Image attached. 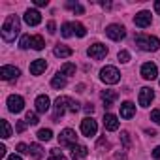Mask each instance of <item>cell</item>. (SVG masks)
<instances>
[{"label": "cell", "mask_w": 160, "mask_h": 160, "mask_svg": "<svg viewBox=\"0 0 160 160\" xmlns=\"http://www.w3.org/2000/svg\"><path fill=\"white\" fill-rule=\"evenodd\" d=\"M6 160H23V158H21L19 154H12V156H8Z\"/></svg>", "instance_id": "cell-45"}, {"label": "cell", "mask_w": 160, "mask_h": 160, "mask_svg": "<svg viewBox=\"0 0 160 160\" xmlns=\"http://www.w3.org/2000/svg\"><path fill=\"white\" fill-rule=\"evenodd\" d=\"M0 126H2V138L8 139V138L12 136V126H10V122H8L6 119H2V121H0Z\"/></svg>", "instance_id": "cell-26"}, {"label": "cell", "mask_w": 160, "mask_h": 160, "mask_svg": "<svg viewBox=\"0 0 160 160\" xmlns=\"http://www.w3.org/2000/svg\"><path fill=\"white\" fill-rule=\"evenodd\" d=\"M66 111H70V113H77V111H79V104H77L75 100L68 98V96H58V98L55 100V113H53V119L58 121Z\"/></svg>", "instance_id": "cell-2"}, {"label": "cell", "mask_w": 160, "mask_h": 160, "mask_svg": "<svg viewBox=\"0 0 160 160\" xmlns=\"http://www.w3.org/2000/svg\"><path fill=\"white\" fill-rule=\"evenodd\" d=\"M58 73H62L64 77H68V75H73L75 73V64H72V62H66V64H62V68H60V72Z\"/></svg>", "instance_id": "cell-25"}, {"label": "cell", "mask_w": 160, "mask_h": 160, "mask_svg": "<svg viewBox=\"0 0 160 160\" xmlns=\"http://www.w3.org/2000/svg\"><path fill=\"white\" fill-rule=\"evenodd\" d=\"M73 32H75L79 38H83V36L87 34V28H85L81 23H73Z\"/></svg>", "instance_id": "cell-31"}, {"label": "cell", "mask_w": 160, "mask_h": 160, "mask_svg": "<svg viewBox=\"0 0 160 160\" xmlns=\"http://www.w3.org/2000/svg\"><path fill=\"white\" fill-rule=\"evenodd\" d=\"M81 132H83V136H87V138L96 136V132H98L96 121H94L92 117H85V119L81 121Z\"/></svg>", "instance_id": "cell-7"}, {"label": "cell", "mask_w": 160, "mask_h": 160, "mask_svg": "<svg viewBox=\"0 0 160 160\" xmlns=\"http://www.w3.org/2000/svg\"><path fill=\"white\" fill-rule=\"evenodd\" d=\"M134 42L141 51H158V47H160V40L156 36H149V34H138Z\"/></svg>", "instance_id": "cell-3"}, {"label": "cell", "mask_w": 160, "mask_h": 160, "mask_svg": "<svg viewBox=\"0 0 160 160\" xmlns=\"http://www.w3.org/2000/svg\"><path fill=\"white\" fill-rule=\"evenodd\" d=\"M23 108H25L23 96H19V94H10V96H8V109H10L12 113H21Z\"/></svg>", "instance_id": "cell-8"}, {"label": "cell", "mask_w": 160, "mask_h": 160, "mask_svg": "<svg viewBox=\"0 0 160 160\" xmlns=\"http://www.w3.org/2000/svg\"><path fill=\"white\" fill-rule=\"evenodd\" d=\"M117 58H119L121 62H128V60H130V53H128L126 49H122V51H119V55H117Z\"/></svg>", "instance_id": "cell-34"}, {"label": "cell", "mask_w": 160, "mask_h": 160, "mask_svg": "<svg viewBox=\"0 0 160 160\" xmlns=\"http://www.w3.org/2000/svg\"><path fill=\"white\" fill-rule=\"evenodd\" d=\"M45 68H47L45 58H36V60L30 64V73H32V75H40V73L45 72Z\"/></svg>", "instance_id": "cell-18"}, {"label": "cell", "mask_w": 160, "mask_h": 160, "mask_svg": "<svg viewBox=\"0 0 160 160\" xmlns=\"http://www.w3.org/2000/svg\"><path fill=\"white\" fill-rule=\"evenodd\" d=\"M25 121H27V124H32V126L40 122V121H38V115H36L34 111H28V113H27V119H25Z\"/></svg>", "instance_id": "cell-33"}, {"label": "cell", "mask_w": 160, "mask_h": 160, "mask_svg": "<svg viewBox=\"0 0 160 160\" xmlns=\"http://www.w3.org/2000/svg\"><path fill=\"white\" fill-rule=\"evenodd\" d=\"M28 154H32V158H36V160H40L42 156H43V149L38 145V143H32L30 147H28Z\"/></svg>", "instance_id": "cell-23"}, {"label": "cell", "mask_w": 160, "mask_h": 160, "mask_svg": "<svg viewBox=\"0 0 160 160\" xmlns=\"http://www.w3.org/2000/svg\"><path fill=\"white\" fill-rule=\"evenodd\" d=\"M17 151H19V152H28V145H25V143H17Z\"/></svg>", "instance_id": "cell-38"}, {"label": "cell", "mask_w": 160, "mask_h": 160, "mask_svg": "<svg viewBox=\"0 0 160 160\" xmlns=\"http://www.w3.org/2000/svg\"><path fill=\"white\" fill-rule=\"evenodd\" d=\"M51 87L53 89H64L66 87V77L62 73H57L53 79H51Z\"/></svg>", "instance_id": "cell-21"}, {"label": "cell", "mask_w": 160, "mask_h": 160, "mask_svg": "<svg viewBox=\"0 0 160 160\" xmlns=\"http://www.w3.org/2000/svg\"><path fill=\"white\" fill-rule=\"evenodd\" d=\"M154 12L160 15V0H156V2H154Z\"/></svg>", "instance_id": "cell-44"}, {"label": "cell", "mask_w": 160, "mask_h": 160, "mask_svg": "<svg viewBox=\"0 0 160 160\" xmlns=\"http://www.w3.org/2000/svg\"><path fill=\"white\" fill-rule=\"evenodd\" d=\"M151 21H152L151 12H139V13L134 17V23H136V27H139V28H147V27L151 25Z\"/></svg>", "instance_id": "cell-14"}, {"label": "cell", "mask_w": 160, "mask_h": 160, "mask_svg": "<svg viewBox=\"0 0 160 160\" xmlns=\"http://www.w3.org/2000/svg\"><path fill=\"white\" fill-rule=\"evenodd\" d=\"M49 108H51V100H49V96L40 94V96L36 98V111H38V113H47Z\"/></svg>", "instance_id": "cell-15"}, {"label": "cell", "mask_w": 160, "mask_h": 160, "mask_svg": "<svg viewBox=\"0 0 160 160\" xmlns=\"http://www.w3.org/2000/svg\"><path fill=\"white\" fill-rule=\"evenodd\" d=\"M106 34H108V38H111L113 42H121V40L126 38V30H124L122 25H109V27L106 28Z\"/></svg>", "instance_id": "cell-6"}, {"label": "cell", "mask_w": 160, "mask_h": 160, "mask_svg": "<svg viewBox=\"0 0 160 160\" xmlns=\"http://www.w3.org/2000/svg\"><path fill=\"white\" fill-rule=\"evenodd\" d=\"M117 98H119V94H117L115 91H104V92H102V102H104L106 108H111V104H113Z\"/></svg>", "instance_id": "cell-20"}, {"label": "cell", "mask_w": 160, "mask_h": 160, "mask_svg": "<svg viewBox=\"0 0 160 160\" xmlns=\"http://www.w3.org/2000/svg\"><path fill=\"white\" fill-rule=\"evenodd\" d=\"M19 30H21V21H19V17H17V15H8L6 21L2 23V30H0V34H2V40H4V42L10 43V42H13V40L17 38Z\"/></svg>", "instance_id": "cell-1"}, {"label": "cell", "mask_w": 160, "mask_h": 160, "mask_svg": "<svg viewBox=\"0 0 160 160\" xmlns=\"http://www.w3.org/2000/svg\"><path fill=\"white\" fill-rule=\"evenodd\" d=\"M85 111H87V113H92V111H94V106H92V104H85Z\"/></svg>", "instance_id": "cell-43"}, {"label": "cell", "mask_w": 160, "mask_h": 160, "mask_svg": "<svg viewBox=\"0 0 160 160\" xmlns=\"http://www.w3.org/2000/svg\"><path fill=\"white\" fill-rule=\"evenodd\" d=\"M34 4H36L38 8H42V6H47L49 2H47V0H34Z\"/></svg>", "instance_id": "cell-40"}, {"label": "cell", "mask_w": 160, "mask_h": 160, "mask_svg": "<svg viewBox=\"0 0 160 160\" xmlns=\"http://www.w3.org/2000/svg\"><path fill=\"white\" fill-rule=\"evenodd\" d=\"M45 47V42H43V38L42 36H32V49H36V51H42Z\"/></svg>", "instance_id": "cell-27"}, {"label": "cell", "mask_w": 160, "mask_h": 160, "mask_svg": "<svg viewBox=\"0 0 160 160\" xmlns=\"http://www.w3.org/2000/svg\"><path fill=\"white\" fill-rule=\"evenodd\" d=\"M151 121H154L156 124H160V109H152L151 111Z\"/></svg>", "instance_id": "cell-36"}, {"label": "cell", "mask_w": 160, "mask_h": 160, "mask_svg": "<svg viewBox=\"0 0 160 160\" xmlns=\"http://www.w3.org/2000/svg\"><path fill=\"white\" fill-rule=\"evenodd\" d=\"M121 139H122L124 149H128V147H130V134H128V132H121Z\"/></svg>", "instance_id": "cell-35"}, {"label": "cell", "mask_w": 160, "mask_h": 160, "mask_svg": "<svg viewBox=\"0 0 160 160\" xmlns=\"http://www.w3.org/2000/svg\"><path fill=\"white\" fill-rule=\"evenodd\" d=\"M60 30H62V36H64V38H70V36L73 34V23H64V25L60 27Z\"/></svg>", "instance_id": "cell-29"}, {"label": "cell", "mask_w": 160, "mask_h": 160, "mask_svg": "<svg viewBox=\"0 0 160 160\" xmlns=\"http://www.w3.org/2000/svg\"><path fill=\"white\" fill-rule=\"evenodd\" d=\"M51 138H53V132H51L49 128H42V130L38 132V139H40V141H49Z\"/></svg>", "instance_id": "cell-28"}, {"label": "cell", "mask_w": 160, "mask_h": 160, "mask_svg": "<svg viewBox=\"0 0 160 160\" xmlns=\"http://www.w3.org/2000/svg\"><path fill=\"white\" fill-rule=\"evenodd\" d=\"M156 75H158V68H156V64H152V62H145V64L141 66V77H143V79H147V81H152V79H156Z\"/></svg>", "instance_id": "cell-10"}, {"label": "cell", "mask_w": 160, "mask_h": 160, "mask_svg": "<svg viewBox=\"0 0 160 160\" xmlns=\"http://www.w3.org/2000/svg\"><path fill=\"white\" fill-rule=\"evenodd\" d=\"M25 23H27L28 27H36V25H40V23H42V15H40V12H38V10H27V12H25Z\"/></svg>", "instance_id": "cell-13"}, {"label": "cell", "mask_w": 160, "mask_h": 160, "mask_svg": "<svg viewBox=\"0 0 160 160\" xmlns=\"http://www.w3.org/2000/svg\"><path fill=\"white\" fill-rule=\"evenodd\" d=\"M115 158H117V160H126V156H124V154H121V152H117V154H115Z\"/></svg>", "instance_id": "cell-46"}, {"label": "cell", "mask_w": 160, "mask_h": 160, "mask_svg": "<svg viewBox=\"0 0 160 160\" xmlns=\"http://www.w3.org/2000/svg\"><path fill=\"white\" fill-rule=\"evenodd\" d=\"M47 32H49V34H55V32H57V25H55V21H49V23H47Z\"/></svg>", "instance_id": "cell-37"}, {"label": "cell", "mask_w": 160, "mask_h": 160, "mask_svg": "<svg viewBox=\"0 0 160 160\" xmlns=\"http://www.w3.org/2000/svg\"><path fill=\"white\" fill-rule=\"evenodd\" d=\"M53 53H55V57H60V58H66V57H72V53H73V51H72L70 47H66V45H57Z\"/></svg>", "instance_id": "cell-22"}, {"label": "cell", "mask_w": 160, "mask_h": 160, "mask_svg": "<svg viewBox=\"0 0 160 160\" xmlns=\"http://www.w3.org/2000/svg\"><path fill=\"white\" fill-rule=\"evenodd\" d=\"M152 156H154L156 160H160V145H158V147H154V151H152Z\"/></svg>", "instance_id": "cell-41"}, {"label": "cell", "mask_w": 160, "mask_h": 160, "mask_svg": "<svg viewBox=\"0 0 160 160\" xmlns=\"http://www.w3.org/2000/svg\"><path fill=\"white\" fill-rule=\"evenodd\" d=\"M134 115H136V106L132 102H124L121 106V117L122 119H132Z\"/></svg>", "instance_id": "cell-19"}, {"label": "cell", "mask_w": 160, "mask_h": 160, "mask_svg": "<svg viewBox=\"0 0 160 160\" xmlns=\"http://www.w3.org/2000/svg\"><path fill=\"white\" fill-rule=\"evenodd\" d=\"M89 57L91 58H94V60H100V58H104L106 55H108V47L104 45V43H94V45H91L89 47Z\"/></svg>", "instance_id": "cell-11"}, {"label": "cell", "mask_w": 160, "mask_h": 160, "mask_svg": "<svg viewBox=\"0 0 160 160\" xmlns=\"http://www.w3.org/2000/svg\"><path fill=\"white\" fill-rule=\"evenodd\" d=\"M0 158H6V145H0Z\"/></svg>", "instance_id": "cell-42"}, {"label": "cell", "mask_w": 160, "mask_h": 160, "mask_svg": "<svg viewBox=\"0 0 160 160\" xmlns=\"http://www.w3.org/2000/svg\"><path fill=\"white\" fill-rule=\"evenodd\" d=\"M104 126H106V130L115 132V130H119V119L113 113H106L104 115Z\"/></svg>", "instance_id": "cell-16"}, {"label": "cell", "mask_w": 160, "mask_h": 160, "mask_svg": "<svg viewBox=\"0 0 160 160\" xmlns=\"http://www.w3.org/2000/svg\"><path fill=\"white\" fill-rule=\"evenodd\" d=\"M25 128H27V122H23V121H19V122H17V132L21 134V132H25Z\"/></svg>", "instance_id": "cell-39"}, {"label": "cell", "mask_w": 160, "mask_h": 160, "mask_svg": "<svg viewBox=\"0 0 160 160\" xmlns=\"http://www.w3.org/2000/svg\"><path fill=\"white\" fill-rule=\"evenodd\" d=\"M100 79H102L106 85H115V83L121 81V72L115 66H106L100 72Z\"/></svg>", "instance_id": "cell-4"}, {"label": "cell", "mask_w": 160, "mask_h": 160, "mask_svg": "<svg viewBox=\"0 0 160 160\" xmlns=\"http://www.w3.org/2000/svg\"><path fill=\"white\" fill-rule=\"evenodd\" d=\"M152 100H154V92H152V89H149V87H143V89L139 91V96H138V102H139V106H141V108H149Z\"/></svg>", "instance_id": "cell-9"}, {"label": "cell", "mask_w": 160, "mask_h": 160, "mask_svg": "<svg viewBox=\"0 0 160 160\" xmlns=\"http://www.w3.org/2000/svg\"><path fill=\"white\" fill-rule=\"evenodd\" d=\"M102 8H106V10H109V8H111V4H109V2H102Z\"/></svg>", "instance_id": "cell-47"}, {"label": "cell", "mask_w": 160, "mask_h": 160, "mask_svg": "<svg viewBox=\"0 0 160 160\" xmlns=\"http://www.w3.org/2000/svg\"><path fill=\"white\" fill-rule=\"evenodd\" d=\"M66 8L72 10V12L77 13V15H83V13H85V8L79 4V2H66Z\"/></svg>", "instance_id": "cell-24"}, {"label": "cell", "mask_w": 160, "mask_h": 160, "mask_svg": "<svg viewBox=\"0 0 160 160\" xmlns=\"http://www.w3.org/2000/svg\"><path fill=\"white\" fill-rule=\"evenodd\" d=\"M19 47H21V49H28V47H32V36L25 34V36L21 38V42H19Z\"/></svg>", "instance_id": "cell-30"}, {"label": "cell", "mask_w": 160, "mask_h": 160, "mask_svg": "<svg viewBox=\"0 0 160 160\" xmlns=\"http://www.w3.org/2000/svg\"><path fill=\"white\" fill-rule=\"evenodd\" d=\"M58 143L62 147H73V145H77V134L72 128H64L58 136Z\"/></svg>", "instance_id": "cell-5"}, {"label": "cell", "mask_w": 160, "mask_h": 160, "mask_svg": "<svg viewBox=\"0 0 160 160\" xmlns=\"http://www.w3.org/2000/svg\"><path fill=\"white\" fill-rule=\"evenodd\" d=\"M49 160H66V156H64V154L60 152V149H51Z\"/></svg>", "instance_id": "cell-32"}, {"label": "cell", "mask_w": 160, "mask_h": 160, "mask_svg": "<svg viewBox=\"0 0 160 160\" xmlns=\"http://www.w3.org/2000/svg\"><path fill=\"white\" fill-rule=\"evenodd\" d=\"M19 68L15 66H2L0 68V77L4 79V81H10V79H17L19 77Z\"/></svg>", "instance_id": "cell-12"}, {"label": "cell", "mask_w": 160, "mask_h": 160, "mask_svg": "<svg viewBox=\"0 0 160 160\" xmlns=\"http://www.w3.org/2000/svg\"><path fill=\"white\" fill-rule=\"evenodd\" d=\"M89 154V149L85 145H73L72 147V158L73 160H85Z\"/></svg>", "instance_id": "cell-17"}]
</instances>
